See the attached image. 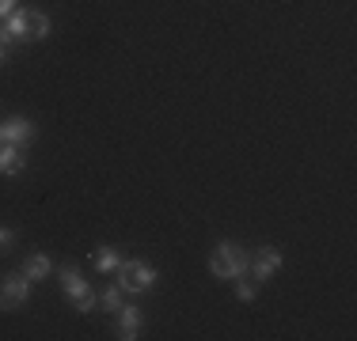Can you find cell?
Masks as SVG:
<instances>
[{"mask_svg":"<svg viewBox=\"0 0 357 341\" xmlns=\"http://www.w3.org/2000/svg\"><path fill=\"white\" fill-rule=\"evenodd\" d=\"M251 266V258L240 251L236 243H220L213 254H209V269H213V277L220 280H236V277H243Z\"/></svg>","mask_w":357,"mask_h":341,"instance_id":"1","label":"cell"},{"mask_svg":"<svg viewBox=\"0 0 357 341\" xmlns=\"http://www.w3.org/2000/svg\"><path fill=\"white\" fill-rule=\"evenodd\" d=\"M23 273H27L31 280H42L54 273V262H50V254H31L27 262H23Z\"/></svg>","mask_w":357,"mask_h":341,"instance_id":"10","label":"cell"},{"mask_svg":"<svg viewBox=\"0 0 357 341\" xmlns=\"http://www.w3.org/2000/svg\"><path fill=\"white\" fill-rule=\"evenodd\" d=\"M118 266H122V258H118L110 246H99V254H96V273H118Z\"/></svg>","mask_w":357,"mask_h":341,"instance_id":"12","label":"cell"},{"mask_svg":"<svg viewBox=\"0 0 357 341\" xmlns=\"http://www.w3.org/2000/svg\"><path fill=\"white\" fill-rule=\"evenodd\" d=\"M278 269H282V254H278L274 246H262V251L255 254V262H251V273L259 280H270Z\"/></svg>","mask_w":357,"mask_h":341,"instance_id":"6","label":"cell"},{"mask_svg":"<svg viewBox=\"0 0 357 341\" xmlns=\"http://www.w3.org/2000/svg\"><path fill=\"white\" fill-rule=\"evenodd\" d=\"M12 239H15V235H12V228H0V254H4L8 246H12Z\"/></svg>","mask_w":357,"mask_h":341,"instance_id":"15","label":"cell"},{"mask_svg":"<svg viewBox=\"0 0 357 341\" xmlns=\"http://www.w3.org/2000/svg\"><path fill=\"white\" fill-rule=\"evenodd\" d=\"M4 34H8V42H27V12L15 8V12L4 19Z\"/></svg>","mask_w":357,"mask_h":341,"instance_id":"9","label":"cell"},{"mask_svg":"<svg viewBox=\"0 0 357 341\" xmlns=\"http://www.w3.org/2000/svg\"><path fill=\"white\" fill-rule=\"evenodd\" d=\"M27 292H31V277L27 273H12L0 285V311H15L20 303H27Z\"/></svg>","mask_w":357,"mask_h":341,"instance_id":"4","label":"cell"},{"mask_svg":"<svg viewBox=\"0 0 357 341\" xmlns=\"http://www.w3.org/2000/svg\"><path fill=\"white\" fill-rule=\"evenodd\" d=\"M35 122H27V118H8V122H0V141L4 144H15V148H23V144L35 141Z\"/></svg>","mask_w":357,"mask_h":341,"instance_id":"5","label":"cell"},{"mask_svg":"<svg viewBox=\"0 0 357 341\" xmlns=\"http://www.w3.org/2000/svg\"><path fill=\"white\" fill-rule=\"evenodd\" d=\"M12 12H15V0H0V19H8Z\"/></svg>","mask_w":357,"mask_h":341,"instance_id":"17","label":"cell"},{"mask_svg":"<svg viewBox=\"0 0 357 341\" xmlns=\"http://www.w3.org/2000/svg\"><path fill=\"white\" fill-rule=\"evenodd\" d=\"M8 46H12V42H8L4 27H0V65H8Z\"/></svg>","mask_w":357,"mask_h":341,"instance_id":"16","label":"cell"},{"mask_svg":"<svg viewBox=\"0 0 357 341\" xmlns=\"http://www.w3.org/2000/svg\"><path fill=\"white\" fill-rule=\"evenodd\" d=\"M137 334H141V311H137V307H130V303H122V307H118V338L133 341Z\"/></svg>","mask_w":357,"mask_h":341,"instance_id":"7","label":"cell"},{"mask_svg":"<svg viewBox=\"0 0 357 341\" xmlns=\"http://www.w3.org/2000/svg\"><path fill=\"white\" fill-rule=\"evenodd\" d=\"M61 285H65V292H69V300H73V307L80 315H88L91 307H96V292H91V285L76 273V266H65L61 269Z\"/></svg>","mask_w":357,"mask_h":341,"instance_id":"2","label":"cell"},{"mask_svg":"<svg viewBox=\"0 0 357 341\" xmlns=\"http://www.w3.org/2000/svg\"><path fill=\"white\" fill-rule=\"evenodd\" d=\"M118 273H122V288H126V292H149V288L156 285V269H149V266H144V262H137V258L122 262V266H118Z\"/></svg>","mask_w":357,"mask_h":341,"instance_id":"3","label":"cell"},{"mask_svg":"<svg viewBox=\"0 0 357 341\" xmlns=\"http://www.w3.org/2000/svg\"><path fill=\"white\" fill-rule=\"evenodd\" d=\"M20 170H23V148L4 144L0 148V175H20Z\"/></svg>","mask_w":357,"mask_h":341,"instance_id":"8","label":"cell"},{"mask_svg":"<svg viewBox=\"0 0 357 341\" xmlns=\"http://www.w3.org/2000/svg\"><path fill=\"white\" fill-rule=\"evenodd\" d=\"M99 307L103 311H110V315H118V307H122V285H110L103 296H99Z\"/></svg>","mask_w":357,"mask_h":341,"instance_id":"13","label":"cell"},{"mask_svg":"<svg viewBox=\"0 0 357 341\" xmlns=\"http://www.w3.org/2000/svg\"><path fill=\"white\" fill-rule=\"evenodd\" d=\"M236 280H240V285H236V296H240L243 303H251V300H255V292H259V288H255L251 280H243V277H236Z\"/></svg>","mask_w":357,"mask_h":341,"instance_id":"14","label":"cell"},{"mask_svg":"<svg viewBox=\"0 0 357 341\" xmlns=\"http://www.w3.org/2000/svg\"><path fill=\"white\" fill-rule=\"evenodd\" d=\"M50 34V15L46 12H27V42H42Z\"/></svg>","mask_w":357,"mask_h":341,"instance_id":"11","label":"cell"}]
</instances>
